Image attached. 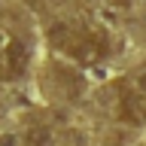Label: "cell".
Masks as SVG:
<instances>
[{
	"label": "cell",
	"mask_w": 146,
	"mask_h": 146,
	"mask_svg": "<svg viewBox=\"0 0 146 146\" xmlns=\"http://www.w3.org/2000/svg\"><path fill=\"white\" fill-rule=\"evenodd\" d=\"M49 40H52L55 49L67 52L70 58H76L82 64H98L107 55V36L100 34L98 27H79V25L58 21L49 31Z\"/></svg>",
	"instance_id": "1"
},
{
	"label": "cell",
	"mask_w": 146,
	"mask_h": 146,
	"mask_svg": "<svg viewBox=\"0 0 146 146\" xmlns=\"http://www.w3.org/2000/svg\"><path fill=\"white\" fill-rule=\"evenodd\" d=\"M119 116L131 125H146V64L119 79Z\"/></svg>",
	"instance_id": "2"
},
{
	"label": "cell",
	"mask_w": 146,
	"mask_h": 146,
	"mask_svg": "<svg viewBox=\"0 0 146 146\" xmlns=\"http://www.w3.org/2000/svg\"><path fill=\"white\" fill-rule=\"evenodd\" d=\"M27 46L21 40H9L6 49H3V67H6V76H25L27 73Z\"/></svg>",
	"instance_id": "3"
},
{
	"label": "cell",
	"mask_w": 146,
	"mask_h": 146,
	"mask_svg": "<svg viewBox=\"0 0 146 146\" xmlns=\"http://www.w3.org/2000/svg\"><path fill=\"white\" fill-rule=\"evenodd\" d=\"M25 3H27V6H43L46 0H25Z\"/></svg>",
	"instance_id": "4"
},
{
	"label": "cell",
	"mask_w": 146,
	"mask_h": 146,
	"mask_svg": "<svg viewBox=\"0 0 146 146\" xmlns=\"http://www.w3.org/2000/svg\"><path fill=\"white\" fill-rule=\"evenodd\" d=\"M116 3L119 6H131V0H116Z\"/></svg>",
	"instance_id": "5"
}]
</instances>
